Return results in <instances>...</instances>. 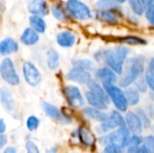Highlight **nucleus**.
<instances>
[{
	"instance_id": "obj_34",
	"label": "nucleus",
	"mask_w": 154,
	"mask_h": 153,
	"mask_svg": "<svg viewBox=\"0 0 154 153\" xmlns=\"http://www.w3.org/2000/svg\"><path fill=\"white\" fill-rule=\"evenodd\" d=\"M97 6L101 10H110L116 7V2L114 0H98Z\"/></svg>"
},
{
	"instance_id": "obj_36",
	"label": "nucleus",
	"mask_w": 154,
	"mask_h": 153,
	"mask_svg": "<svg viewBox=\"0 0 154 153\" xmlns=\"http://www.w3.org/2000/svg\"><path fill=\"white\" fill-rule=\"evenodd\" d=\"M134 85H135V88L141 92V93H144L148 90V86H147V83H146V80L144 78V77H140L136 79V81L134 82Z\"/></svg>"
},
{
	"instance_id": "obj_50",
	"label": "nucleus",
	"mask_w": 154,
	"mask_h": 153,
	"mask_svg": "<svg viewBox=\"0 0 154 153\" xmlns=\"http://www.w3.org/2000/svg\"><path fill=\"white\" fill-rule=\"evenodd\" d=\"M151 97H152V99L154 101V91H152V93H151Z\"/></svg>"
},
{
	"instance_id": "obj_24",
	"label": "nucleus",
	"mask_w": 154,
	"mask_h": 153,
	"mask_svg": "<svg viewBox=\"0 0 154 153\" xmlns=\"http://www.w3.org/2000/svg\"><path fill=\"white\" fill-rule=\"evenodd\" d=\"M42 110L44 111L45 115L47 116H49L50 118L60 120L62 116V114L58 109V107H56L55 106H53L48 102H42Z\"/></svg>"
},
{
	"instance_id": "obj_13",
	"label": "nucleus",
	"mask_w": 154,
	"mask_h": 153,
	"mask_svg": "<svg viewBox=\"0 0 154 153\" xmlns=\"http://www.w3.org/2000/svg\"><path fill=\"white\" fill-rule=\"evenodd\" d=\"M0 101L4 108L10 114L14 115L16 106H15V102L13 97V95L11 91L7 87H2L0 89Z\"/></svg>"
},
{
	"instance_id": "obj_16",
	"label": "nucleus",
	"mask_w": 154,
	"mask_h": 153,
	"mask_svg": "<svg viewBox=\"0 0 154 153\" xmlns=\"http://www.w3.org/2000/svg\"><path fill=\"white\" fill-rule=\"evenodd\" d=\"M18 50V43L12 38H5L0 41V54L3 56H7L12 53H14Z\"/></svg>"
},
{
	"instance_id": "obj_26",
	"label": "nucleus",
	"mask_w": 154,
	"mask_h": 153,
	"mask_svg": "<svg viewBox=\"0 0 154 153\" xmlns=\"http://www.w3.org/2000/svg\"><path fill=\"white\" fill-rule=\"evenodd\" d=\"M47 64L51 69H55L60 64V55L55 50H50L47 52Z\"/></svg>"
},
{
	"instance_id": "obj_25",
	"label": "nucleus",
	"mask_w": 154,
	"mask_h": 153,
	"mask_svg": "<svg viewBox=\"0 0 154 153\" xmlns=\"http://www.w3.org/2000/svg\"><path fill=\"white\" fill-rule=\"evenodd\" d=\"M125 95L128 106H136L139 104L141 96L140 92L135 87H127L125 91Z\"/></svg>"
},
{
	"instance_id": "obj_41",
	"label": "nucleus",
	"mask_w": 154,
	"mask_h": 153,
	"mask_svg": "<svg viewBox=\"0 0 154 153\" xmlns=\"http://www.w3.org/2000/svg\"><path fill=\"white\" fill-rule=\"evenodd\" d=\"M126 153H147L144 149L141 147H128Z\"/></svg>"
},
{
	"instance_id": "obj_45",
	"label": "nucleus",
	"mask_w": 154,
	"mask_h": 153,
	"mask_svg": "<svg viewBox=\"0 0 154 153\" xmlns=\"http://www.w3.org/2000/svg\"><path fill=\"white\" fill-rule=\"evenodd\" d=\"M3 153H16V149H15L14 147L9 146V147H7V148L5 150V151Z\"/></svg>"
},
{
	"instance_id": "obj_28",
	"label": "nucleus",
	"mask_w": 154,
	"mask_h": 153,
	"mask_svg": "<svg viewBox=\"0 0 154 153\" xmlns=\"http://www.w3.org/2000/svg\"><path fill=\"white\" fill-rule=\"evenodd\" d=\"M119 41L123 42V43H126V44H130V45H145L147 44V41L138 36H125V37H122L119 39Z\"/></svg>"
},
{
	"instance_id": "obj_42",
	"label": "nucleus",
	"mask_w": 154,
	"mask_h": 153,
	"mask_svg": "<svg viewBox=\"0 0 154 153\" xmlns=\"http://www.w3.org/2000/svg\"><path fill=\"white\" fill-rule=\"evenodd\" d=\"M7 143V137L4 134L0 133V149L4 148Z\"/></svg>"
},
{
	"instance_id": "obj_1",
	"label": "nucleus",
	"mask_w": 154,
	"mask_h": 153,
	"mask_svg": "<svg viewBox=\"0 0 154 153\" xmlns=\"http://www.w3.org/2000/svg\"><path fill=\"white\" fill-rule=\"evenodd\" d=\"M129 50L125 46H118L114 50H99L95 53V59L97 61H103L106 67L115 71L117 75H121L124 70L125 63L127 60Z\"/></svg>"
},
{
	"instance_id": "obj_30",
	"label": "nucleus",
	"mask_w": 154,
	"mask_h": 153,
	"mask_svg": "<svg viewBox=\"0 0 154 153\" xmlns=\"http://www.w3.org/2000/svg\"><path fill=\"white\" fill-rule=\"evenodd\" d=\"M136 115H138V117L140 118L142 124H143V126L145 127V128H149L151 127L152 125V123H151V118L149 116V115L143 110V109H141V108H138L137 111L135 112Z\"/></svg>"
},
{
	"instance_id": "obj_14",
	"label": "nucleus",
	"mask_w": 154,
	"mask_h": 153,
	"mask_svg": "<svg viewBox=\"0 0 154 153\" xmlns=\"http://www.w3.org/2000/svg\"><path fill=\"white\" fill-rule=\"evenodd\" d=\"M28 12L32 15L44 16L49 13V5L45 0H32L27 5Z\"/></svg>"
},
{
	"instance_id": "obj_44",
	"label": "nucleus",
	"mask_w": 154,
	"mask_h": 153,
	"mask_svg": "<svg viewBox=\"0 0 154 153\" xmlns=\"http://www.w3.org/2000/svg\"><path fill=\"white\" fill-rule=\"evenodd\" d=\"M147 114L149 115L150 117L154 118V105L149 106V109H148V113Z\"/></svg>"
},
{
	"instance_id": "obj_33",
	"label": "nucleus",
	"mask_w": 154,
	"mask_h": 153,
	"mask_svg": "<svg viewBox=\"0 0 154 153\" xmlns=\"http://www.w3.org/2000/svg\"><path fill=\"white\" fill-rule=\"evenodd\" d=\"M40 125V120L34 116V115H31L27 118L26 120V127L30 132H34L35 130H37V128Z\"/></svg>"
},
{
	"instance_id": "obj_18",
	"label": "nucleus",
	"mask_w": 154,
	"mask_h": 153,
	"mask_svg": "<svg viewBox=\"0 0 154 153\" xmlns=\"http://www.w3.org/2000/svg\"><path fill=\"white\" fill-rule=\"evenodd\" d=\"M39 39H40L39 33L36 32L32 28L24 29V31L23 32V33L20 37L21 42L26 46H32V45L36 44L38 42Z\"/></svg>"
},
{
	"instance_id": "obj_31",
	"label": "nucleus",
	"mask_w": 154,
	"mask_h": 153,
	"mask_svg": "<svg viewBox=\"0 0 154 153\" xmlns=\"http://www.w3.org/2000/svg\"><path fill=\"white\" fill-rule=\"evenodd\" d=\"M129 4L130 6L132 8V10L138 15H141L143 14L144 10H145V6L143 4L142 0H129Z\"/></svg>"
},
{
	"instance_id": "obj_32",
	"label": "nucleus",
	"mask_w": 154,
	"mask_h": 153,
	"mask_svg": "<svg viewBox=\"0 0 154 153\" xmlns=\"http://www.w3.org/2000/svg\"><path fill=\"white\" fill-rule=\"evenodd\" d=\"M142 147L147 153H154V136L149 135L143 139Z\"/></svg>"
},
{
	"instance_id": "obj_21",
	"label": "nucleus",
	"mask_w": 154,
	"mask_h": 153,
	"mask_svg": "<svg viewBox=\"0 0 154 153\" xmlns=\"http://www.w3.org/2000/svg\"><path fill=\"white\" fill-rule=\"evenodd\" d=\"M83 113L88 118L93 119V120L99 122V123H104L107 119V116H108V115H106L104 111L93 108L91 106L85 107L83 109Z\"/></svg>"
},
{
	"instance_id": "obj_39",
	"label": "nucleus",
	"mask_w": 154,
	"mask_h": 153,
	"mask_svg": "<svg viewBox=\"0 0 154 153\" xmlns=\"http://www.w3.org/2000/svg\"><path fill=\"white\" fill-rule=\"evenodd\" d=\"M25 149H26V153H40L39 148L32 141H28L25 143Z\"/></svg>"
},
{
	"instance_id": "obj_6",
	"label": "nucleus",
	"mask_w": 154,
	"mask_h": 153,
	"mask_svg": "<svg viewBox=\"0 0 154 153\" xmlns=\"http://www.w3.org/2000/svg\"><path fill=\"white\" fill-rule=\"evenodd\" d=\"M0 76L11 86L20 84V77L16 72L14 62L10 58H5L0 63Z\"/></svg>"
},
{
	"instance_id": "obj_10",
	"label": "nucleus",
	"mask_w": 154,
	"mask_h": 153,
	"mask_svg": "<svg viewBox=\"0 0 154 153\" xmlns=\"http://www.w3.org/2000/svg\"><path fill=\"white\" fill-rule=\"evenodd\" d=\"M95 76L96 78L102 83V85H116V83L118 82L117 74L108 67L99 68L97 69Z\"/></svg>"
},
{
	"instance_id": "obj_29",
	"label": "nucleus",
	"mask_w": 154,
	"mask_h": 153,
	"mask_svg": "<svg viewBox=\"0 0 154 153\" xmlns=\"http://www.w3.org/2000/svg\"><path fill=\"white\" fill-rule=\"evenodd\" d=\"M51 12L52 15L56 18L58 21H65L66 20V13L64 12L63 8L58 5V4H53L51 6Z\"/></svg>"
},
{
	"instance_id": "obj_23",
	"label": "nucleus",
	"mask_w": 154,
	"mask_h": 153,
	"mask_svg": "<svg viewBox=\"0 0 154 153\" xmlns=\"http://www.w3.org/2000/svg\"><path fill=\"white\" fill-rule=\"evenodd\" d=\"M29 23L31 28L38 33H43L46 30V23L41 16L31 15L29 17Z\"/></svg>"
},
{
	"instance_id": "obj_37",
	"label": "nucleus",
	"mask_w": 154,
	"mask_h": 153,
	"mask_svg": "<svg viewBox=\"0 0 154 153\" xmlns=\"http://www.w3.org/2000/svg\"><path fill=\"white\" fill-rule=\"evenodd\" d=\"M103 153H125V148L117 145H107L105 147Z\"/></svg>"
},
{
	"instance_id": "obj_35",
	"label": "nucleus",
	"mask_w": 154,
	"mask_h": 153,
	"mask_svg": "<svg viewBox=\"0 0 154 153\" xmlns=\"http://www.w3.org/2000/svg\"><path fill=\"white\" fill-rule=\"evenodd\" d=\"M143 139L139 134H131L128 142V147H141L143 145Z\"/></svg>"
},
{
	"instance_id": "obj_43",
	"label": "nucleus",
	"mask_w": 154,
	"mask_h": 153,
	"mask_svg": "<svg viewBox=\"0 0 154 153\" xmlns=\"http://www.w3.org/2000/svg\"><path fill=\"white\" fill-rule=\"evenodd\" d=\"M6 130V125H5V123L4 121V119L0 118V133L1 134H4V133L5 132Z\"/></svg>"
},
{
	"instance_id": "obj_47",
	"label": "nucleus",
	"mask_w": 154,
	"mask_h": 153,
	"mask_svg": "<svg viewBox=\"0 0 154 153\" xmlns=\"http://www.w3.org/2000/svg\"><path fill=\"white\" fill-rule=\"evenodd\" d=\"M5 7V0H0V12L4 10Z\"/></svg>"
},
{
	"instance_id": "obj_7",
	"label": "nucleus",
	"mask_w": 154,
	"mask_h": 153,
	"mask_svg": "<svg viewBox=\"0 0 154 153\" xmlns=\"http://www.w3.org/2000/svg\"><path fill=\"white\" fill-rule=\"evenodd\" d=\"M68 12L77 20H88L91 16L90 9L79 0H68L67 1Z\"/></svg>"
},
{
	"instance_id": "obj_11",
	"label": "nucleus",
	"mask_w": 154,
	"mask_h": 153,
	"mask_svg": "<svg viewBox=\"0 0 154 153\" xmlns=\"http://www.w3.org/2000/svg\"><path fill=\"white\" fill-rule=\"evenodd\" d=\"M125 126L132 134H140L143 132V124L134 112H127L125 116Z\"/></svg>"
},
{
	"instance_id": "obj_17",
	"label": "nucleus",
	"mask_w": 154,
	"mask_h": 153,
	"mask_svg": "<svg viewBox=\"0 0 154 153\" xmlns=\"http://www.w3.org/2000/svg\"><path fill=\"white\" fill-rule=\"evenodd\" d=\"M87 85H88V91L92 92L93 94H95L96 96L100 97L107 105L110 103V100H109V97H108V96L106 94V91L105 90L104 87L101 86L98 82H97L96 80L91 79Z\"/></svg>"
},
{
	"instance_id": "obj_15",
	"label": "nucleus",
	"mask_w": 154,
	"mask_h": 153,
	"mask_svg": "<svg viewBox=\"0 0 154 153\" xmlns=\"http://www.w3.org/2000/svg\"><path fill=\"white\" fill-rule=\"evenodd\" d=\"M56 41L60 47L70 48L76 42V35L72 32L69 30H65V31L60 32L57 34Z\"/></svg>"
},
{
	"instance_id": "obj_4",
	"label": "nucleus",
	"mask_w": 154,
	"mask_h": 153,
	"mask_svg": "<svg viewBox=\"0 0 154 153\" xmlns=\"http://www.w3.org/2000/svg\"><path fill=\"white\" fill-rule=\"evenodd\" d=\"M106 91V94L109 97V100L114 104L117 111L123 113L126 112L128 107V103L125 98V91L122 88L116 85H102Z\"/></svg>"
},
{
	"instance_id": "obj_38",
	"label": "nucleus",
	"mask_w": 154,
	"mask_h": 153,
	"mask_svg": "<svg viewBox=\"0 0 154 153\" xmlns=\"http://www.w3.org/2000/svg\"><path fill=\"white\" fill-rule=\"evenodd\" d=\"M144 78H145V80H146V83H147L148 87H149L152 91H154V73L153 72H152L150 69H147V70L145 71Z\"/></svg>"
},
{
	"instance_id": "obj_40",
	"label": "nucleus",
	"mask_w": 154,
	"mask_h": 153,
	"mask_svg": "<svg viewBox=\"0 0 154 153\" xmlns=\"http://www.w3.org/2000/svg\"><path fill=\"white\" fill-rule=\"evenodd\" d=\"M146 18L148 22L154 26V5H151L146 11Z\"/></svg>"
},
{
	"instance_id": "obj_20",
	"label": "nucleus",
	"mask_w": 154,
	"mask_h": 153,
	"mask_svg": "<svg viewBox=\"0 0 154 153\" xmlns=\"http://www.w3.org/2000/svg\"><path fill=\"white\" fill-rule=\"evenodd\" d=\"M85 96H86V99H87L88 103L90 105L91 107L101 110V111H105V110L107 109L108 105L104 100H102L100 97H98L97 96L93 94L92 92H90V91L86 92Z\"/></svg>"
},
{
	"instance_id": "obj_48",
	"label": "nucleus",
	"mask_w": 154,
	"mask_h": 153,
	"mask_svg": "<svg viewBox=\"0 0 154 153\" xmlns=\"http://www.w3.org/2000/svg\"><path fill=\"white\" fill-rule=\"evenodd\" d=\"M48 153H56V149L55 148H51V150L48 151Z\"/></svg>"
},
{
	"instance_id": "obj_5",
	"label": "nucleus",
	"mask_w": 154,
	"mask_h": 153,
	"mask_svg": "<svg viewBox=\"0 0 154 153\" xmlns=\"http://www.w3.org/2000/svg\"><path fill=\"white\" fill-rule=\"evenodd\" d=\"M124 125H125V117L123 116L121 112L114 110L108 115L107 119L97 127V131L99 133L106 134L111 130L118 129L119 127H122Z\"/></svg>"
},
{
	"instance_id": "obj_8",
	"label": "nucleus",
	"mask_w": 154,
	"mask_h": 153,
	"mask_svg": "<svg viewBox=\"0 0 154 153\" xmlns=\"http://www.w3.org/2000/svg\"><path fill=\"white\" fill-rule=\"evenodd\" d=\"M64 96L68 104L75 109L82 107L85 104V99L79 88L76 86H67L64 88Z\"/></svg>"
},
{
	"instance_id": "obj_46",
	"label": "nucleus",
	"mask_w": 154,
	"mask_h": 153,
	"mask_svg": "<svg viewBox=\"0 0 154 153\" xmlns=\"http://www.w3.org/2000/svg\"><path fill=\"white\" fill-rule=\"evenodd\" d=\"M142 2L144 5V6H148V7L154 5V0H142Z\"/></svg>"
},
{
	"instance_id": "obj_12",
	"label": "nucleus",
	"mask_w": 154,
	"mask_h": 153,
	"mask_svg": "<svg viewBox=\"0 0 154 153\" xmlns=\"http://www.w3.org/2000/svg\"><path fill=\"white\" fill-rule=\"evenodd\" d=\"M67 78L79 84H88L91 80V74L88 71L73 67L67 73Z\"/></svg>"
},
{
	"instance_id": "obj_9",
	"label": "nucleus",
	"mask_w": 154,
	"mask_h": 153,
	"mask_svg": "<svg viewBox=\"0 0 154 153\" xmlns=\"http://www.w3.org/2000/svg\"><path fill=\"white\" fill-rule=\"evenodd\" d=\"M23 74L26 83L32 87H36L41 83V73L33 63L30 61L25 62L23 65Z\"/></svg>"
},
{
	"instance_id": "obj_2",
	"label": "nucleus",
	"mask_w": 154,
	"mask_h": 153,
	"mask_svg": "<svg viewBox=\"0 0 154 153\" xmlns=\"http://www.w3.org/2000/svg\"><path fill=\"white\" fill-rule=\"evenodd\" d=\"M145 71V60L143 56H136L126 60L123 73L118 80L119 87L127 88L134 84L136 79L140 78Z\"/></svg>"
},
{
	"instance_id": "obj_3",
	"label": "nucleus",
	"mask_w": 154,
	"mask_h": 153,
	"mask_svg": "<svg viewBox=\"0 0 154 153\" xmlns=\"http://www.w3.org/2000/svg\"><path fill=\"white\" fill-rule=\"evenodd\" d=\"M131 134L132 133H130L128 128L125 125H124L111 133L103 135L98 142L104 147L113 144L123 148H126L128 147V142Z\"/></svg>"
},
{
	"instance_id": "obj_49",
	"label": "nucleus",
	"mask_w": 154,
	"mask_h": 153,
	"mask_svg": "<svg viewBox=\"0 0 154 153\" xmlns=\"http://www.w3.org/2000/svg\"><path fill=\"white\" fill-rule=\"evenodd\" d=\"M115 2H117V3H124L125 1H126V0H114Z\"/></svg>"
},
{
	"instance_id": "obj_27",
	"label": "nucleus",
	"mask_w": 154,
	"mask_h": 153,
	"mask_svg": "<svg viewBox=\"0 0 154 153\" xmlns=\"http://www.w3.org/2000/svg\"><path fill=\"white\" fill-rule=\"evenodd\" d=\"M73 65L74 67L76 68H79V69H81L83 70H86V71H91L94 69L95 68V65H94V62L88 59H80V60H74L73 62Z\"/></svg>"
},
{
	"instance_id": "obj_19",
	"label": "nucleus",
	"mask_w": 154,
	"mask_h": 153,
	"mask_svg": "<svg viewBox=\"0 0 154 153\" xmlns=\"http://www.w3.org/2000/svg\"><path fill=\"white\" fill-rule=\"evenodd\" d=\"M77 135L79 142L86 147H92L95 145L96 140L94 135L85 127H80L77 131Z\"/></svg>"
},
{
	"instance_id": "obj_22",
	"label": "nucleus",
	"mask_w": 154,
	"mask_h": 153,
	"mask_svg": "<svg viewBox=\"0 0 154 153\" xmlns=\"http://www.w3.org/2000/svg\"><path fill=\"white\" fill-rule=\"evenodd\" d=\"M97 18L103 21V22L111 23V24H116L119 21L118 15L114 11H111V10H99V11H97Z\"/></svg>"
}]
</instances>
